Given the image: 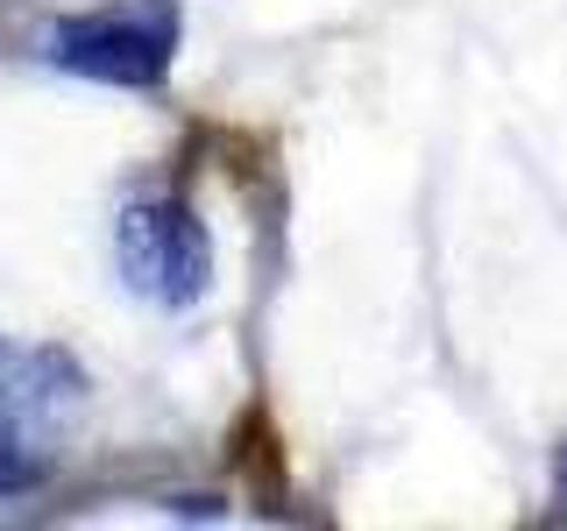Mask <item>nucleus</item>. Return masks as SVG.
Returning a JSON list of instances; mask_svg holds the SVG:
<instances>
[{"label":"nucleus","instance_id":"f257e3e1","mask_svg":"<svg viewBox=\"0 0 567 531\" xmlns=\"http://www.w3.org/2000/svg\"><path fill=\"white\" fill-rule=\"evenodd\" d=\"M114 262L128 291L164 312H185L213 283V235L185 199H135L114 220Z\"/></svg>","mask_w":567,"mask_h":531},{"label":"nucleus","instance_id":"f03ea898","mask_svg":"<svg viewBox=\"0 0 567 531\" xmlns=\"http://www.w3.org/2000/svg\"><path fill=\"white\" fill-rule=\"evenodd\" d=\"M71 404H79V368L64 354L0 341V496H29L50 475V439Z\"/></svg>","mask_w":567,"mask_h":531},{"label":"nucleus","instance_id":"7ed1b4c3","mask_svg":"<svg viewBox=\"0 0 567 531\" xmlns=\"http://www.w3.org/2000/svg\"><path fill=\"white\" fill-rule=\"evenodd\" d=\"M43 58L58 71L100 85H164V71L177 58V8L171 0H135V8H106V14H79L43 35Z\"/></svg>","mask_w":567,"mask_h":531},{"label":"nucleus","instance_id":"20e7f679","mask_svg":"<svg viewBox=\"0 0 567 531\" xmlns=\"http://www.w3.org/2000/svg\"><path fill=\"white\" fill-rule=\"evenodd\" d=\"M560 496H567V454H560Z\"/></svg>","mask_w":567,"mask_h":531}]
</instances>
